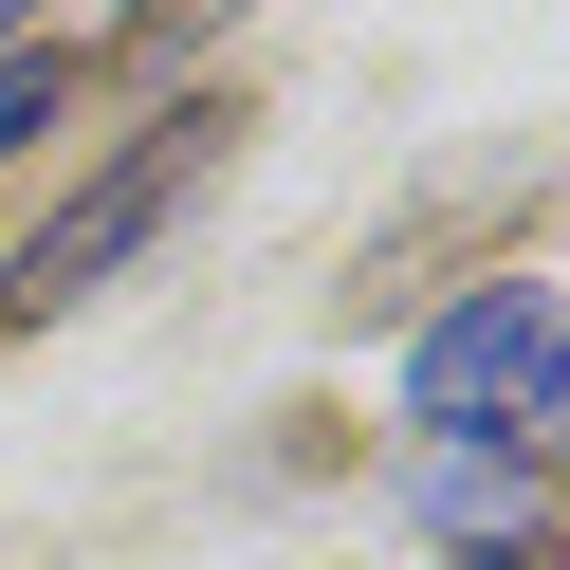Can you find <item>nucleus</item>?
<instances>
[{"mask_svg":"<svg viewBox=\"0 0 570 570\" xmlns=\"http://www.w3.org/2000/svg\"><path fill=\"white\" fill-rule=\"evenodd\" d=\"M203 148H222V111H166V129H129V166H111V185L38 222V258H19V313H75V295H111V276L148 258V222L203 185Z\"/></svg>","mask_w":570,"mask_h":570,"instance_id":"nucleus-1","label":"nucleus"},{"mask_svg":"<svg viewBox=\"0 0 570 570\" xmlns=\"http://www.w3.org/2000/svg\"><path fill=\"white\" fill-rule=\"evenodd\" d=\"M533 386H552V295H533V276L460 295L442 332L405 350V405H423V423H497V405H533Z\"/></svg>","mask_w":570,"mask_h":570,"instance_id":"nucleus-2","label":"nucleus"},{"mask_svg":"<svg viewBox=\"0 0 570 570\" xmlns=\"http://www.w3.org/2000/svg\"><path fill=\"white\" fill-rule=\"evenodd\" d=\"M405 515H423V533H479V570H533L552 497H533V442H497V423H442V442L405 460Z\"/></svg>","mask_w":570,"mask_h":570,"instance_id":"nucleus-3","label":"nucleus"},{"mask_svg":"<svg viewBox=\"0 0 570 570\" xmlns=\"http://www.w3.org/2000/svg\"><path fill=\"white\" fill-rule=\"evenodd\" d=\"M56 92H75L56 56H0V148H19V129H56Z\"/></svg>","mask_w":570,"mask_h":570,"instance_id":"nucleus-4","label":"nucleus"},{"mask_svg":"<svg viewBox=\"0 0 570 570\" xmlns=\"http://www.w3.org/2000/svg\"><path fill=\"white\" fill-rule=\"evenodd\" d=\"M533 405H552V442H570V332H552V386H533Z\"/></svg>","mask_w":570,"mask_h":570,"instance_id":"nucleus-5","label":"nucleus"},{"mask_svg":"<svg viewBox=\"0 0 570 570\" xmlns=\"http://www.w3.org/2000/svg\"><path fill=\"white\" fill-rule=\"evenodd\" d=\"M0 19H19V0H0Z\"/></svg>","mask_w":570,"mask_h":570,"instance_id":"nucleus-6","label":"nucleus"},{"mask_svg":"<svg viewBox=\"0 0 570 570\" xmlns=\"http://www.w3.org/2000/svg\"><path fill=\"white\" fill-rule=\"evenodd\" d=\"M460 570H479V552H460Z\"/></svg>","mask_w":570,"mask_h":570,"instance_id":"nucleus-7","label":"nucleus"}]
</instances>
